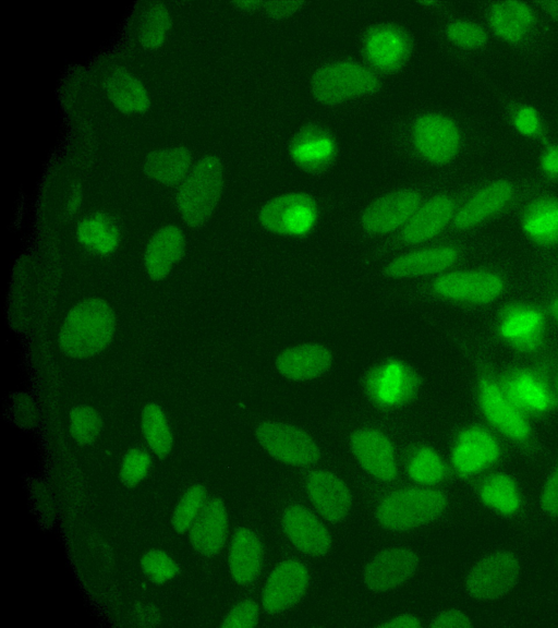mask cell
I'll return each instance as SVG.
<instances>
[{
  "label": "cell",
  "instance_id": "1",
  "mask_svg": "<svg viewBox=\"0 0 558 628\" xmlns=\"http://www.w3.org/2000/svg\"><path fill=\"white\" fill-rule=\"evenodd\" d=\"M114 331L116 316L111 306L100 298H88L68 313L59 342L71 358H90L108 347Z\"/></svg>",
  "mask_w": 558,
  "mask_h": 628
},
{
  "label": "cell",
  "instance_id": "2",
  "mask_svg": "<svg viewBox=\"0 0 558 628\" xmlns=\"http://www.w3.org/2000/svg\"><path fill=\"white\" fill-rule=\"evenodd\" d=\"M374 70L354 60H337L324 64L314 73L311 82L315 99L327 106L372 95L379 88Z\"/></svg>",
  "mask_w": 558,
  "mask_h": 628
},
{
  "label": "cell",
  "instance_id": "3",
  "mask_svg": "<svg viewBox=\"0 0 558 628\" xmlns=\"http://www.w3.org/2000/svg\"><path fill=\"white\" fill-rule=\"evenodd\" d=\"M223 185L221 161L215 156L198 160L177 193V206L191 227L203 226L211 216Z\"/></svg>",
  "mask_w": 558,
  "mask_h": 628
},
{
  "label": "cell",
  "instance_id": "4",
  "mask_svg": "<svg viewBox=\"0 0 558 628\" xmlns=\"http://www.w3.org/2000/svg\"><path fill=\"white\" fill-rule=\"evenodd\" d=\"M447 506V496L432 488H403L387 495L375 517L388 530H410L437 519Z\"/></svg>",
  "mask_w": 558,
  "mask_h": 628
},
{
  "label": "cell",
  "instance_id": "5",
  "mask_svg": "<svg viewBox=\"0 0 558 628\" xmlns=\"http://www.w3.org/2000/svg\"><path fill=\"white\" fill-rule=\"evenodd\" d=\"M318 216L315 200L306 193H287L268 201L259 212V222L268 231L301 237L308 233Z\"/></svg>",
  "mask_w": 558,
  "mask_h": 628
},
{
  "label": "cell",
  "instance_id": "6",
  "mask_svg": "<svg viewBox=\"0 0 558 628\" xmlns=\"http://www.w3.org/2000/svg\"><path fill=\"white\" fill-rule=\"evenodd\" d=\"M520 576L517 557L498 551L482 557L473 565L465 578L468 593L480 600H496L509 593Z\"/></svg>",
  "mask_w": 558,
  "mask_h": 628
},
{
  "label": "cell",
  "instance_id": "7",
  "mask_svg": "<svg viewBox=\"0 0 558 628\" xmlns=\"http://www.w3.org/2000/svg\"><path fill=\"white\" fill-rule=\"evenodd\" d=\"M362 52L374 71H400L412 53V38L401 26L381 23L369 27L362 39Z\"/></svg>",
  "mask_w": 558,
  "mask_h": 628
},
{
  "label": "cell",
  "instance_id": "8",
  "mask_svg": "<svg viewBox=\"0 0 558 628\" xmlns=\"http://www.w3.org/2000/svg\"><path fill=\"white\" fill-rule=\"evenodd\" d=\"M505 290L504 278L493 270L469 269L448 271L433 282V291L447 300L486 304L498 299Z\"/></svg>",
  "mask_w": 558,
  "mask_h": 628
},
{
  "label": "cell",
  "instance_id": "9",
  "mask_svg": "<svg viewBox=\"0 0 558 628\" xmlns=\"http://www.w3.org/2000/svg\"><path fill=\"white\" fill-rule=\"evenodd\" d=\"M255 434L263 448L283 463L304 467L319 458L314 439L294 425L267 421L256 427Z\"/></svg>",
  "mask_w": 558,
  "mask_h": 628
},
{
  "label": "cell",
  "instance_id": "10",
  "mask_svg": "<svg viewBox=\"0 0 558 628\" xmlns=\"http://www.w3.org/2000/svg\"><path fill=\"white\" fill-rule=\"evenodd\" d=\"M412 143L416 153L427 162L445 165L452 160L460 147L457 124L441 113H424L412 125Z\"/></svg>",
  "mask_w": 558,
  "mask_h": 628
},
{
  "label": "cell",
  "instance_id": "11",
  "mask_svg": "<svg viewBox=\"0 0 558 628\" xmlns=\"http://www.w3.org/2000/svg\"><path fill=\"white\" fill-rule=\"evenodd\" d=\"M420 386L414 370L399 360H388L373 367L365 378L369 398L380 407L393 408L410 401Z\"/></svg>",
  "mask_w": 558,
  "mask_h": 628
},
{
  "label": "cell",
  "instance_id": "12",
  "mask_svg": "<svg viewBox=\"0 0 558 628\" xmlns=\"http://www.w3.org/2000/svg\"><path fill=\"white\" fill-rule=\"evenodd\" d=\"M478 399L484 415L498 431L518 440L529 437V422L501 384L490 377L482 378Z\"/></svg>",
  "mask_w": 558,
  "mask_h": 628
},
{
  "label": "cell",
  "instance_id": "13",
  "mask_svg": "<svg viewBox=\"0 0 558 628\" xmlns=\"http://www.w3.org/2000/svg\"><path fill=\"white\" fill-rule=\"evenodd\" d=\"M422 205L421 195L413 190L390 192L372 203L362 216L363 228L384 234L403 228Z\"/></svg>",
  "mask_w": 558,
  "mask_h": 628
},
{
  "label": "cell",
  "instance_id": "14",
  "mask_svg": "<svg viewBox=\"0 0 558 628\" xmlns=\"http://www.w3.org/2000/svg\"><path fill=\"white\" fill-rule=\"evenodd\" d=\"M310 575L305 565L299 560L288 559L280 563L268 577L262 595L266 613H281L294 604L305 593Z\"/></svg>",
  "mask_w": 558,
  "mask_h": 628
},
{
  "label": "cell",
  "instance_id": "15",
  "mask_svg": "<svg viewBox=\"0 0 558 628\" xmlns=\"http://www.w3.org/2000/svg\"><path fill=\"white\" fill-rule=\"evenodd\" d=\"M504 340L521 352H534L543 342L545 315L531 304H511L507 306L498 323Z\"/></svg>",
  "mask_w": 558,
  "mask_h": 628
},
{
  "label": "cell",
  "instance_id": "16",
  "mask_svg": "<svg viewBox=\"0 0 558 628\" xmlns=\"http://www.w3.org/2000/svg\"><path fill=\"white\" fill-rule=\"evenodd\" d=\"M418 567V557L409 547L398 546L381 551L365 566L363 580L373 591L384 592L403 584Z\"/></svg>",
  "mask_w": 558,
  "mask_h": 628
},
{
  "label": "cell",
  "instance_id": "17",
  "mask_svg": "<svg viewBox=\"0 0 558 628\" xmlns=\"http://www.w3.org/2000/svg\"><path fill=\"white\" fill-rule=\"evenodd\" d=\"M514 195L506 180L489 182L468 197L456 209L453 224L458 229H471L504 210Z\"/></svg>",
  "mask_w": 558,
  "mask_h": 628
},
{
  "label": "cell",
  "instance_id": "18",
  "mask_svg": "<svg viewBox=\"0 0 558 628\" xmlns=\"http://www.w3.org/2000/svg\"><path fill=\"white\" fill-rule=\"evenodd\" d=\"M351 447L360 464L380 481L397 475L393 447L388 437L375 428H360L351 435Z\"/></svg>",
  "mask_w": 558,
  "mask_h": 628
},
{
  "label": "cell",
  "instance_id": "19",
  "mask_svg": "<svg viewBox=\"0 0 558 628\" xmlns=\"http://www.w3.org/2000/svg\"><path fill=\"white\" fill-rule=\"evenodd\" d=\"M289 152L292 161L300 169L319 173L333 162L337 145L328 131L320 126L308 125L293 136Z\"/></svg>",
  "mask_w": 558,
  "mask_h": 628
},
{
  "label": "cell",
  "instance_id": "20",
  "mask_svg": "<svg viewBox=\"0 0 558 628\" xmlns=\"http://www.w3.org/2000/svg\"><path fill=\"white\" fill-rule=\"evenodd\" d=\"M282 527L292 544L307 555H324L331 546L328 530L302 505L293 504L283 510Z\"/></svg>",
  "mask_w": 558,
  "mask_h": 628
},
{
  "label": "cell",
  "instance_id": "21",
  "mask_svg": "<svg viewBox=\"0 0 558 628\" xmlns=\"http://www.w3.org/2000/svg\"><path fill=\"white\" fill-rule=\"evenodd\" d=\"M499 456L496 439L482 427H469L457 438L452 464L458 473L471 475L490 466Z\"/></svg>",
  "mask_w": 558,
  "mask_h": 628
},
{
  "label": "cell",
  "instance_id": "22",
  "mask_svg": "<svg viewBox=\"0 0 558 628\" xmlns=\"http://www.w3.org/2000/svg\"><path fill=\"white\" fill-rule=\"evenodd\" d=\"M307 495L316 510L329 521H340L349 512L352 496L342 480L326 470L312 472L305 482Z\"/></svg>",
  "mask_w": 558,
  "mask_h": 628
},
{
  "label": "cell",
  "instance_id": "23",
  "mask_svg": "<svg viewBox=\"0 0 558 628\" xmlns=\"http://www.w3.org/2000/svg\"><path fill=\"white\" fill-rule=\"evenodd\" d=\"M456 206L451 197L438 194L424 202L402 228L401 238L418 244L437 237L453 220Z\"/></svg>",
  "mask_w": 558,
  "mask_h": 628
},
{
  "label": "cell",
  "instance_id": "24",
  "mask_svg": "<svg viewBox=\"0 0 558 628\" xmlns=\"http://www.w3.org/2000/svg\"><path fill=\"white\" fill-rule=\"evenodd\" d=\"M228 536V515L225 503L214 497L205 503L190 528V541L201 555L210 557L219 553Z\"/></svg>",
  "mask_w": 558,
  "mask_h": 628
},
{
  "label": "cell",
  "instance_id": "25",
  "mask_svg": "<svg viewBox=\"0 0 558 628\" xmlns=\"http://www.w3.org/2000/svg\"><path fill=\"white\" fill-rule=\"evenodd\" d=\"M459 258V252L451 245H438L416 250L395 258L386 274L393 278H404L444 273Z\"/></svg>",
  "mask_w": 558,
  "mask_h": 628
},
{
  "label": "cell",
  "instance_id": "26",
  "mask_svg": "<svg viewBox=\"0 0 558 628\" xmlns=\"http://www.w3.org/2000/svg\"><path fill=\"white\" fill-rule=\"evenodd\" d=\"M332 355L323 345L304 343L288 348L276 358L278 372L293 381H308L323 375L331 366Z\"/></svg>",
  "mask_w": 558,
  "mask_h": 628
},
{
  "label": "cell",
  "instance_id": "27",
  "mask_svg": "<svg viewBox=\"0 0 558 628\" xmlns=\"http://www.w3.org/2000/svg\"><path fill=\"white\" fill-rule=\"evenodd\" d=\"M185 249V238L182 231L168 225L158 229L147 243L145 251V268L153 280H161L181 259Z\"/></svg>",
  "mask_w": 558,
  "mask_h": 628
},
{
  "label": "cell",
  "instance_id": "28",
  "mask_svg": "<svg viewBox=\"0 0 558 628\" xmlns=\"http://www.w3.org/2000/svg\"><path fill=\"white\" fill-rule=\"evenodd\" d=\"M229 569L240 584H248L258 576L263 564V546L257 535L246 529L235 530L229 547Z\"/></svg>",
  "mask_w": 558,
  "mask_h": 628
},
{
  "label": "cell",
  "instance_id": "29",
  "mask_svg": "<svg viewBox=\"0 0 558 628\" xmlns=\"http://www.w3.org/2000/svg\"><path fill=\"white\" fill-rule=\"evenodd\" d=\"M501 385L521 410L543 412L553 403V396L547 385L533 371L514 370L507 375Z\"/></svg>",
  "mask_w": 558,
  "mask_h": 628
},
{
  "label": "cell",
  "instance_id": "30",
  "mask_svg": "<svg viewBox=\"0 0 558 628\" xmlns=\"http://www.w3.org/2000/svg\"><path fill=\"white\" fill-rule=\"evenodd\" d=\"M488 22L498 37L515 44L523 40L530 33L534 23V13L524 2L502 1L490 7Z\"/></svg>",
  "mask_w": 558,
  "mask_h": 628
},
{
  "label": "cell",
  "instance_id": "31",
  "mask_svg": "<svg viewBox=\"0 0 558 628\" xmlns=\"http://www.w3.org/2000/svg\"><path fill=\"white\" fill-rule=\"evenodd\" d=\"M105 88L111 102L122 112L143 113L149 107L144 85L126 70H113L106 78Z\"/></svg>",
  "mask_w": 558,
  "mask_h": 628
},
{
  "label": "cell",
  "instance_id": "32",
  "mask_svg": "<svg viewBox=\"0 0 558 628\" xmlns=\"http://www.w3.org/2000/svg\"><path fill=\"white\" fill-rule=\"evenodd\" d=\"M522 229L538 244L558 243V198H541L530 204L522 216Z\"/></svg>",
  "mask_w": 558,
  "mask_h": 628
},
{
  "label": "cell",
  "instance_id": "33",
  "mask_svg": "<svg viewBox=\"0 0 558 628\" xmlns=\"http://www.w3.org/2000/svg\"><path fill=\"white\" fill-rule=\"evenodd\" d=\"M191 153L185 147H170L151 152L144 161L148 177L162 184L173 185L190 172Z\"/></svg>",
  "mask_w": 558,
  "mask_h": 628
},
{
  "label": "cell",
  "instance_id": "34",
  "mask_svg": "<svg viewBox=\"0 0 558 628\" xmlns=\"http://www.w3.org/2000/svg\"><path fill=\"white\" fill-rule=\"evenodd\" d=\"M76 235L82 245L100 255L112 253L120 241L117 224L104 213L85 216L77 225Z\"/></svg>",
  "mask_w": 558,
  "mask_h": 628
},
{
  "label": "cell",
  "instance_id": "35",
  "mask_svg": "<svg viewBox=\"0 0 558 628\" xmlns=\"http://www.w3.org/2000/svg\"><path fill=\"white\" fill-rule=\"evenodd\" d=\"M142 428L153 452L159 458L167 457L172 448V432L160 406L154 402L145 406L142 413Z\"/></svg>",
  "mask_w": 558,
  "mask_h": 628
},
{
  "label": "cell",
  "instance_id": "36",
  "mask_svg": "<svg viewBox=\"0 0 558 628\" xmlns=\"http://www.w3.org/2000/svg\"><path fill=\"white\" fill-rule=\"evenodd\" d=\"M480 495L483 502L504 515L515 512L520 505L514 482L504 474L487 478L481 485Z\"/></svg>",
  "mask_w": 558,
  "mask_h": 628
},
{
  "label": "cell",
  "instance_id": "37",
  "mask_svg": "<svg viewBox=\"0 0 558 628\" xmlns=\"http://www.w3.org/2000/svg\"><path fill=\"white\" fill-rule=\"evenodd\" d=\"M170 16L166 7L161 3H154L144 12L138 31V38L146 49L160 47L169 31Z\"/></svg>",
  "mask_w": 558,
  "mask_h": 628
},
{
  "label": "cell",
  "instance_id": "38",
  "mask_svg": "<svg viewBox=\"0 0 558 628\" xmlns=\"http://www.w3.org/2000/svg\"><path fill=\"white\" fill-rule=\"evenodd\" d=\"M408 473L421 484H435L445 476V464L440 457L429 447L416 448L408 461Z\"/></svg>",
  "mask_w": 558,
  "mask_h": 628
},
{
  "label": "cell",
  "instance_id": "39",
  "mask_svg": "<svg viewBox=\"0 0 558 628\" xmlns=\"http://www.w3.org/2000/svg\"><path fill=\"white\" fill-rule=\"evenodd\" d=\"M206 488L201 484H194L184 492L171 518L172 527L179 533L190 530L206 503Z\"/></svg>",
  "mask_w": 558,
  "mask_h": 628
},
{
  "label": "cell",
  "instance_id": "40",
  "mask_svg": "<svg viewBox=\"0 0 558 628\" xmlns=\"http://www.w3.org/2000/svg\"><path fill=\"white\" fill-rule=\"evenodd\" d=\"M101 425L99 413L89 406H76L70 412V431L80 445L94 443L101 431Z\"/></svg>",
  "mask_w": 558,
  "mask_h": 628
},
{
  "label": "cell",
  "instance_id": "41",
  "mask_svg": "<svg viewBox=\"0 0 558 628\" xmlns=\"http://www.w3.org/2000/svg\"><path fill=\"white\" fill-rule=\"evenodd\" d=\"M141 567L145 576L157 584L173 579L179 572L178 564L160 550L147 551L141 558Z\"/></svg>",
  "mask_w": 558,
  "mask_h": 628
},
{
  "label": "cell",
  "instance_id": "42",
  "mask_svg": "<svg viewBox=\"0 0 558 628\" xmlns=\"http://www.w3.org/2000/svg\"><path fill=\"white\" fill-rule=\"evenodd\" d=\"M450 43L462 49H478L485 45L487 36L484 28L473 22L453 21L446 27Z\"/></svg>",
  "mask_w": 558,
  "mask_h": 628
},
{
  "label": "cell",
  "instance_id": "43",
  "mask_svg": "<svg viewBox=\"0 0 558 628\" xmlns=\"http://www.w3.org/2000/svg\"><path fill=\"white\" fill-rule=\"evenodd\" d=\"M151 459L143 448H132L123 457L120 479L128 487L137 485L147 475Z\"/></svg>",
  "mask_w": 558,
  "mask_h": 628
},
{
  "label": "cell",
  "instance_id": "44",
  "mask_svg": "<svg viewBox=\"0 0 558 628\" xmlns=\"http://www.w3.org/2000/svg\"><path fill=\"white\" fill-rule=\"evenodd\" d=\"M258 623V606L251 600L238 603L223 618L222 628L254 627Z\"/></svg>",
  "mask_w": 558,
  "mask_h": 628
},
{
  "label": "cell",
  "instance_id": "45",
  "mask_svg": "<svg viewBox=\"0 0 558 628\" xmlns=\"http://www.w3.org/2000/svg\"><path fill=\"white\" fill-rule=\"evenodd\" d=\"M514 128L523 135L534 136L541 130V119L537 111L530 106L520 107L513 116Z\"/></svg>",
  "mask_w": 558,
  "mask_h": 628
},
{
  "label": "cell",
  "instance_id": "46",
  "mask_svg": "<svg viewBox=\"0 0 558 628\" xmlns=\"http://www.w3.org/2000/svg\"><path fill=\"white\" fill-rule=\"evenodd\" d=\"M541 505L548 515L558 516V460L543 487Z\"/></svg>",
  "mask_w": 558,
  "mask_h": 628
},
{
  "label": "cell",
  "instance_id": "47",
  "mask_svg": "<svg viewBox=\"0 0 558 628\" xmlns=\"http://www.w3.org/2000/svg\"><path fill=\"white\" fill-rule=\"evenodd\" d=\"M472 626L471 619L458 609L444 611L430 623L432 628H469Z\"/></svg>",
  "mask_w": 558,
  "mask_h": 628
},
{
  "label": "cell",
  "instance_id": "48",
  "mask_svg": "<svg viewBox=\"0 0 558 628\" xmlns=\"http://www.w3.org/2000/svg\"><path fill=\"white\" fill-rule=\"evenodd\" d=\"M136 626H156L160 621L158 609L150 605H137L131 611V619Z\"/></svg>",
  "mask_w": 558,
  "mask_h": 628
},
{
  "label": "cell",
  "instance_id": "49",
  "mask_svg": "<svg viewBox=\"0 0 558 628\" xmlns=\"http://www.w3.org/2000/svg\"><path fill=\"white\" fill-rule=\"evenodd\" d=\"M304 3L299 1L266 2L267 12L276 19H284L298 11Z\"/></svg>",
  "mask_w": 558,
  "mask_h": 628
},
{
  "label": "cell",
  "instance_id": "50",
  "mask_svg": "<svg viewBox=\"0 0 558 628\" xmlns=\"http://www.w3.org/2000/svg\"><path fill=\"white\" fill-rule=\"evenodd\" d=\"M541 167L549 176H558V145L549 147L541 158Z\"/></svg>",
  "mask_w": 558,
  "mask_h": 628
},
{
  "label": "cell",
  "instance_id": "51",
  "mask_svg": "<svg viewBox=\"0 0 558 628\" xmlns=\"http://www.w3.org/2000/svg\"><path fill=\"white\" fill-rule=\"evenodd\" d=\"M380 628H417L421 627L420 620L410 614L397 616L389 621L379 625Z\"/></svg>",
  "mask_w": 558,
  "mask_h": 628
},
{
  "label": "cell",
  "instance_id": "52",
  "mask_svg": "<svg viewBox=\"0 0 558 628\" xmlns=\"http://www.w3.org/2000/svg\"><path fill=\"white\" fill-rule=\"evenodd\" d=\"M80 201H81V194L80 192L75 191L74 193H72V195L70 196V201H69V205L66 207V213L72 216L76 208L80 206Z\"/></svg>",
  "mask_w": 558,
  "mask_h": 628
},
{
  "label": "cell",
  "instance_id": "53",
  "mask_svg": "<svg viewBox=\"0 0 558 628\" xmlns=\"http://www.w3.org/2000/svg\"><path fill=\"white\" fill-rule=\"evenodd\" d=\"M543 9L558 21V1H544L541 2Z\"/></svg>",
  "mask_w": 558,
  "mask_h": 628
},
{
  "label": "cell",
  "instance_id": "54",
  "mask_svg": "<svg viewBox=\"0 0 558 628\" xmlns=\"http://www.w3.org/2000/svg\"><path fill=\"white\" fill-rule=\"evenodd\" d=\"M549 313L553 319L558 324V298L551 300L549 304Z\"/></svg>",
  "mask_w": 558,
  "mask_h": 628
},
{
  "label": "cell",
  "instance_id": "55",
  "mask_svg": "<svg viewBox=\"0 0 558 628\" xmlns=\"http://www.w3.org/2000/svg\"><path fill=\"white\" fill-rule=\"evenodd\" d=\"M554 389H555V397H556L557 402H558V372L556 373V376H555Z\"/></svg>",
  "mask_w": 558,
  "mask_h": 628
}]
</instances>
